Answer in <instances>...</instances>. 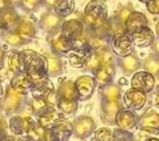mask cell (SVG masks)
Here are the masks:
<instances>
[{
	"label": "cell",
	"mask_w": 159,
	"mask_h": 141,
	"mask_svg": "<svg viewBox=\"0 0 159 141\" xmlns=\"http://www.w3.org/2000/svg\"><path fill=\"white\" fill-rule=\"evenodd\" d=\"M18 59V71H24L32 79L42 77L48 71V62L39 53L26 50L17 53Z\"/></svg>",
	"instance_id": "obj_1"
},
{
	"label": "cell",
	"mask_w": 159,
	"mask_h": 141,
	"mask_svg": "<svg viewBox=\"0 0 159 141\" xmlns=\"http://www.w3.org/2000/svg\"><path fill=\"white\" fill-rule=\"evenodd\" d=\"M107 15L106 3L103 0H92L85 9V19L89 25L99 27Z\"/></svg>",
	"instance_id": "obj_2"
},
{
	"label": "cell",
	"mask_w": 159,
	"mask_h": 141,
	"mask_svg": "<svg viewBox=\"0 0 159 141\" xmlns=\"http://www.w3.org/2000/svg\"><path fill=\"white\" fill-rule=\"evenodd\" d=\"M32 94L35 98H44L49 97L54 90L52 81L45 77H39V78H34L33 83H32Z\"/></svg>",
	"instance_id": "obj_3"
},
{
	"label": "cell",
	"mask_w": 159,
	"mask_h": 141,
	"mask_svg": "<svg viewBox=\"0 0 159 141\" xmlns=\"http://www.w3.org/2000/svg\"><path fill=\"white\" fill-rule=\"evenodd\" d=\"M72 132V125L64 119H57L51 125V135L54 141H67Z\"/></svg>",
	"instance_id": "obj_4"
},
{
	"label": "cell",
	"mask_w": 159,
	"mask_h": 141,
	"mask_svg": "<svg viewBox=\"0 0 159 141\" xmlns=\"http://www.w3.org/2000/svg\"><path fill=\"white\" fill-rule=\"evenodd\" d=\"M131 85L134 89L142 93H148L155 87V78L149 72H138L133 76Z\"/></svg>",
	"instance_id": "obj_5"
},
{
	"label": "cell",
	"mask_w": 159,
	"mask_h": 141,
	"mask_svg": "<svg viewBox=\"0 0 159 141\" xmlns=\"http://www.w3.org/2000/svg\"><path fill=\"white\" fill-rule=\"evenodd\" d=\"M114 51L122 57H128L133 51L132 40L124 33L116 34L113 40Z\"/></svg>",
	"instance_id": "obj_6"
},
{
	"label": "cell",
	"mask_w": 159,
	"mask_h": 141,
	"mask_svg": "<svg viewBox=\"0 0 159 141\" xmlns=\"http://www.w3.org/2000/svg\"><path fill=\"white\" fill-rule=\"evenodd\" d=\"M96 81L93 77L89 76H81L79 77L77 81L75 83L77 93L79 94L83 98H88L93 95V93L95 90Z\"/></svg>",
	"instance_id": "obj_7"
},
{
	"label": "cell",
	"mask_w": 159,
	"mask_h": 141,
	"mask_svg": "<svg viewBox=\"0 0 159 141\" xmlns=\"http://www.w3.org/2000/svg\"><path fill=\"white\" fill-rule=\"evenodd\" d=\"M124 102L130 108L139 110L146 103V95H144V93L140 92L138 89H129L124 96Z\"/></svg>",
	"instance_id": "obj_8"
},
{
	"label": "cell",
	"mask_w": 159,
	"mask_h": 141,
	"mask_svg": "<svg viewBox=\"0 0 159 141\" xmlns=\"http://www.w3.org/2000/svg\"><path fill=\"white\" fill-rule=\"evenodd\" d=\"M148 24V20L146 16L140 12H130L128 18L125 19V27L129 33H134L139 31L140 28L146 27Z\"/></svg>",
	"instance_id": "obj_9"
},
{
	"label": "cell",
	"mask_w": 159,
	"mask_h": 141,
	"mask_svg": "<svg viewBox=\"0 0 159 141\" xmlns=\"http://www.w3.org/2000/svg\"><path fill=\"white\" fill-rule=\"evenodd\" d=\"M84 31V25L76 19L66 22L62 26V35L69 40H78Z\"/></svg>",
	"instance_id": "obj_10"
},
{
	"label": "cell",
	"mask_w": 159,
	"mask_h": 141,
	"mask_svg": "<svg viewBox=\"0 0 159 141\" xmlns=\"http://www.w3.org/2000/svg\"><path fill=\"white\" fill-rule=\"evenodd\" d=\"M153 39H155L153 33L147 26L140 28L139 31L134 32V33H132V41L138 46H141V48L151 45L153 42Z\"/></svg>",
	"instance_id": "obj_11"
},
{
	"label": "cell",
	"mask_w": 159,
	"mask_h": 141,
	"mask_svg": "<svg viewBox=\"0 0 159 141\" xmlns=\"http://www.w3.org/2000/svg\"><path fill=\"white\" fill-rule=\"evenodd\" d=\"M32 83L33 79L28 75L19 74L11 80V88L19 94H26L28 90H31Z\"/></svg>",
	"instance_id": "obj_12"
},
{
	"label": "cell",
	"mask_w": 159,
	"mask_h": 141,
	"mask_svg": "<svg viewBox=\"0 0 159 141\" xmlns=\"http://www.w3.org/2000/svg\"><path fill=\"white\" fill-rule=\"evenodd\" d=\"M90 57L88 52H86V49L81 50H70L69 51V61L70 65L75 68H83L87 63V60Z\"/></svg>",
	"instance_id": "obj_13"
},
{
	"label": "cell",
	"mask_w": 159,
	"mask_h": 141,
	"mask_svg": "<svg viewBox=\"0 0 159 141\" xmlns=\"http://www.w3.org/2000/svg\"><path fill=\"white\" fill-rule=\"evenodd\" d=\"M94 128H95V123L90 117H79L75 125V133L78 137H85L89 134L94 130Z\"/></svg>",
	"instance_id": "obj_14"
},
{
	"label": "cell",
	"mask_w": 159,
	"mask_h": 141,
	"mask_svg": "<svg viewBox=\"0 0 159 141\" xmlns=\"http://www.w3.org/2000/svg\"><path fill=\"white\" fill-rule=\"evenodd\" d=\"M54 11L61 17L69 16L74 11L75 0H53Z\"/></svg>",
	"instance_id": "obj_15"
},
{
	"label": "cell",
	"mask_w": 159,
	"mask_h": 141,
	"mask_svg": "<svg viewBox=\"0 0 159 141\" xmlns=\"http://www.w3.org/2000/svg\"><path fill=\"white\" fill-rule=\"evenodd\" d=\"M116 122L122 129H131L134 126L135 116L131 111H119L116 114Z\"/></svg>",
	"instance_id": "obj_16"
},
{
	"label": "cell",
	"mask_w": 159,
	"mask_h": 141,
	"mask_svg": "<svg viewBox=\"0 0 159 141\" xmlns=\"http://www.w3.org/2000/svg\"><path fill=\"white\" fill-rule=\"evenodd\" d=\"M21 101V96L19 93H17L15 89H12L11 87L7 89L6 93V97H5V107L8 111H15L19 107V104H20Z\"/></svg>",
	"instance_id": "obj_17"
},
{
	"label": "cell",
	"mask_w": 159,
	"mask_h": 141,
	"mask_svg": "<svg viewBox=\"0 0 159 141\" xmlns=\"http://www.w3.org/2000/svg\"><path fill=\"white\" fill-rule=\"evenodd\" d=\"M18 20V16L11 8H3L0 10V27L8 28L16 24Z\"/></svg>",
	"instance_id": "obj_18"
},
{
	"label": "cell",
	"mask_w": 159,
	"mask_h": 141,
	"mask_svg": "<svg viewBox=\"0 0 159 141\" xmlns=\"http://www.w3.org/2000/svg\"><path fill=\"white\" fill-rule=\"evenodd\" d=\"M33 124L30 117H15L11 120V131L15 133H23V132H27L28 128Z\"/></svg>",
	"instance_id": "obj_19"
},
{
	"label": "cell",
	"mask_w": 159,
	"mask_h": 141,
	"mask_svg": "<svg viewBox=\"0 0 159 141\" xmlns=\"http://www.w3.org/2000/svg\"><path fill=\"white\" fill-rule=\"evenodd\" d=\"M119 112V105L116 101H107L103 105V117L108 122H112Z\"/></svg>",
	"instance_id": "obj_20"
},
{
	"label": "cell",
	"mask_w": 159,
	"mask_h": 141,
	"mask_svg": "<svg viewBox=\"0 0 159 141\" xmlns=\"http://www.w3.org/2000/svg\"><path fill=\"white\" fill-rule=\"evenodd\" d=\"M141 125L146 131H153V133H156L158 129V115L156 113L147 114L141 120Z\"/></svg>",
	"instance_id": "obj_21"
},
{
	"label": "cell",
	"mask_w": 159,
	"mask_h": 141,
	"mask_svg": "<svg viewBox=\"0 0 159 141\" xmlns=\"http://www.w3.org/2000/svg\"><path fill=\"white\" fill-rule=\"evenodd\" d=\"M77 94L78 93H77L76 86L72 81H66L60 86V97L76 101Z\"/></svg>",
	"instance_id": "obj_22"
},
{
	"label": "cell",
	"mask_w": 159,
	"mask_h": 141,
	"mask_svg": "<svg viewBox=\"0 0 159 141\" xmlns=\"http://www.w3.org/2000/svg\"><path fill=\"white\" fill-rule=\"evenodd\" d=\"M53 46L60 52H69L72 49V42L63 35H60L53 40Z\"/></svg>",
	"instance_id": "obj_23"
},
{
	"label": "cell",
	"mask_w": 159,
	"mask_h": 141,
	"mask_svg": "<svg viewBox=\"0 0 159 141\" xmlns=\"http://www.w3.org/2000/svg\"><path fill=\"white\" fill-rule=\"evenodd\" d=\"M114 74L112 66H104L102 69H98L97 74H96V80L101 85H105V84L110 83L111 77Z\"/></svg>",
	"instance_id": "obj_24"
},
{
	"label": "cell",
	"mask_w": 159,
	"mask_h": 141,
	"mask_svg": "<svg viewBox=\"0 0 159 141\" xmlns=\"http://www.w3.org/2000/svg\"><path fill=\"white\" fill-rule=\"evenodd\" d=\"M59 107L61 108L63 113L67 114H74L77 111V102L72 101V99H67V98H59Z\"/></svg>",
	"instance_id": "obj_25"
},
{
	"label": "cell",
	"mask_w": 159,
	"mask_h": 141,
	"mask_svg": "<svg viewBox=\"0 0 159 141\" xmlns=\"http://www.w3.org/2000/svg\"><path fill=\"white\" fill-rule=\"evenodd\" d=\"M58 119V115H57V112L54 110H49L44 112L40 116V125L42 128H45V126H51L54 123L55 120Z\"/></svg>",
	"instance_id": "obj_26"
},
{
	"label": "cell",
	"mask_w": 159,
	"mask_h": 141,
	"mask_svg": "<svg viewBox=\"0 0 159 141\" xmlns=\"http://www.w3.org/2000/svg\"><path fill=\"white\" fill-rule=\"evenodd\" d=\"M18 35L23 39H31L35 34V28L30 22H21L18 26Z\"/></svg>",
	"instance_id": "obj_27"
},
{
	"label": "cell",
	"mask_w": 159,
	"mask_h": 141,
	"mask_svg": "<svg viewBox=\"0 0 159 141\" xmlns=\"http://www.w3.org/2000/svg\"><path fill=\"white\" fill-rule=\"evenodd\" d=\"M59 22H60L59 16L54 14H46L43 18V26L48 30H53L59 25Z\"/></svg>",
	"instance_id": "obj_28"
},
{
	"label": "cell",
	"mask_w": 159,
	"mask_h": 141,
	"mask_svg": "<svg viewBox=\"0 0 159 141\" xmlns=\"http://www.w3.org/2000/svg\"><path fill=\"white\" fill-rule=\"evenodd\" d=\"M96 141H113V132L107 128H102L96 132Z\"/></svg>",
	"instance_id": "obj_29"
},
{
	"label": "cell",
	"mask_w": 159,
	"mask_h": 141,
	"mask_svg": "<svg viewBox=\"0 0 159 141\" xmlns=\"http://www.w3.org/2000/svg\"><path fill=\"white\" fill-rule=\"evenodd\" d=\"M27 132H28V134H30V137H31L33 140H40V139H42L43 137H44V134H45V132L43 131L42 126L34 125V124H32V125L28 128Z\"/></svg>",
	"instance_id": "obj_30"
},
{
	"label": "cell",
	"mask_w": 159,
	"mask_h": 141,
	"mask_svg": "<svg viewBox=\"0 0 159 141\" xmlns=\"http://www.w3.org/2000/svg\"><path fill=\"white\" fill-rule=\"evenodd\" d=\"M61 62L59 61L58 59H49V61H48V71L50 72V75H58L61 71Z\"/></svg>",
	"instance_id": "obj_31"
},
{
	"label": "cell",
	"mask_w": 159,
	"mask_h": 141,
	"mask_svg": "<svg viewBox=\"0 0 159 141\" xmlns=\"http://www.w3.org/2000/svg\"><path fill=\"white\" fill-rule=\"evenodd\" d=\"M122 66L124 67V69H125L126 71H133L138 68V60H137L134 57L129 55V57H126V58L123 60Z\"/></svg>",
	"instance_id": "obj_32"
},
{
	"label": "cell",
	"mask_w": 159,
	"mask_h": 141,
	"mask_svg": "<svg viewBox=\"0 0 159 141\" xmlns=\"http://www.w3.org/2000/svg\"><path fill=\"white\" fill-rule=\"evenodd\" d=\"M97 55H98V58H99L102 67H104V66H112V63H113V57H112L111 52H108V51H103L101 54H97Z\"/></svg>",
	"instance_id": "obj_33"
},
{
	"label": "cell",
	"mask_w": 159,
	"mask_h": 141,
	"mask_svg": "<svg viewBox=\"0 0 159 141\" xmlns=\"http://www.w3.org/2000/svg\"><path fill=\"white\" fill-rule=\"evenodd\" d=\"M86 66H87L90 70H98L102 66L98 55H90V57L88 58V60H87Z\"/></svg>",
	"instance_id": "obj_34"
},
{
	"label": "cell",
	"mask_w": 159,
	"mask_h": 141,
	"mask_svg": "<svg viewBox=\"0 0 159 141\" xmlns=\"http://www.w3.org/2000/svg\"><path fill=\"white\" fill-rule=\"evenodd\" d=\"M105 96H106V98L108 101H116L120 96L119 87L112 86V87H110V88H107L106 92H105Z\"/></svg>",
	"instance_id": "obj_35"
},
{
	"label": "cell",
	"mask_w": 159,
	"mask_h": 141,
	"mask_svg": "<svg viewBox=\"0 0 159 141\" xmlns=\"http://www.w3.org/2000/svg\"><path fill=\"white\" fill-rule=\"evenodd\" d=\"M146 69L149 71V74H157L158 72V61L156 58H149L146 61Z\"/></svg>",
	"instance_id": "obj_36"
},
{
	"label": "cell",
	"mask_w": 159,
	"mask_h": 141,
	"mask_svg": "<svg viewBox=\"0 0 159 141\" xmlns=\"http://www.w3.org/2000/svg\"><path fill=\"white\" fill-rule=\"evenodd\" d=\"M147 8L151 14L156 15V14H158V11H159V1L158 0H148Z\"/></svg>",
	"instance_id": "obj_37"
},
{
	"label": "cell",
	"mask_w": 159,
	"mask_h": 141,
	"mask_svg": "<svg viewBox=\"0 0 159 141\" xmlns=\"http://www.w3.org/2000/svg\"><path fill=\"white\" fill-rule=\"evenodd\" d=\"M7 42L11 44V45H18L21 42V37L19 36L18 34H11V35L7 37Z\"/></svg>",
	"instance_id": "obj_38"
},
{
	"label": "cell",
	"mask_w": 159,
	"mask_h": 141,
	"mask_svg": "<svg viewBox=\"0 0 159 141\" xmlns=\"http://www.w3.org/2000/svg\"><path fill=\"white\" fill-rule=\"evenodd\" d=\"M32 106L35 111L42 110V108L45 107V102H44V99H41V98H34Z\"/></svg>",
	"instance_id": "obj_39"
},
{
	"label": "cell",
	"mask_w": 159,
	"mask_h": 141,
	"mask_svg": "<svg viewBox=\"0 0 159 141\" xmlns=\"http://www.w3.org/2000/svg\"><path fill=\"white\" fill-rule=\"evenodd\" d=\"M21 2L27 9H34L39 3V0H21Z\"/></svg>",
	"instance_id": "obj_40"
},
{
	"label": "cell",
	"mask_w": 159,
	"mask_h": 141,
	"mask_svg": "<svg viewBox=\"0 0 159 141\" xmlns=\"http://www.w3.org/2000/svg\"><path fill=\"white\" fill-rule=\"evenodd\" d=\"M93 45L95 46V48H97V49H102V48L105 46V42L102 40V39L97 37V39H94V40H93Z\"/></svg>",
	"instance_id": "obj_41"
},
{
	"label": "cell",
	"mask_w": 159,
	"mask_h": 141,
	"mask_svg": "<svg viewBox=\"0 0 159 141\" xmlns=\"http://www.w3.org/2000/svg\"><path fill=\"white\" fill-rule=\"evenodd\" d=\"M130 12H131V10L129 9V8H124V9H122L121 15H120L121 19H122V20H125V19L128 18V16L130 15Z\"/></svg>",
	"instance_id": "obj_42"
},
{
	"label": "cell",
	"mask_w": 159,
	"mask_h": 141,
	"mask_svg": "<svg viewBox=\"0 0 159 141\" xmlns=\"http://www.w3.org/2000/svg\"><path fill=\"white\" fill-rule=\"evenodd\" d=\"M5 129H6V122L2 119H0V131H2Z\"/></svg>",
	"instance_id": "obj_43"
},
{
	"label": "cell",
	"mask_w": 159,
	"mask_h": 141,
	"mask_svg": "<svg viewBox=\"0 0 159 141\" xmlns=\"http://www.w3.org/2000/svg\"><path fill=\"white\" fill-rule=\"evenodd\" d=\"M8 0H0V8H3V7L6 6V3Z\"/></svg>",
	"instance_id": "obj_44"
},
{
	"label": "cell",
	"mask_w": 159,
	"mask_h": 141,
	"mask_svg": "<svg viewBox=\"0 0 159 141\" xmlns=\"http://www.w3.org/2000/svg\"><path fill=\"white\" fill-rule=\"evenodd\" d=\"M3 141H17L15 138H12V137H8V138H6Z\"/></svg>",
	"instance_id": "obj_45"
},
{
	"label": "cell",
	"mask_w": 159,
	"mask_h": 141,
	"mask_svg": "<svg viewBox=\"0 0 159 141\" xmlns=\"http://www.w3.org/2000/svg\"><path fill=\"white\" fill-rule=\"evenodd\" d=\"M147 141H158L157 139H149V140H147Z\"/></svg>",
	"instance_id": "obj_46"
},
{
	"label": "cell",
	"mask_w": 159,
	"mask_h": 141,
	"mask_svg": "<svg viewBox=\"0 0 159 141\" xmlns=\"http://www.w3.org/2000/svg\"><path fill=\"white\" fill-rule=\"evenodd\" d=\"M1 57H2V51H1V49H0V59H1Z\"/></svg>",
	"instance_id": "obj_47"
},
{
	"label": "cell",
	"mask_w": 159,
	"mask_h": 141,
	"mask_svg": "<svg viewBox=\"0 0 159 141\" xmlns=\"http://www.w3.org/2000/svg\"><path fill=\"white\" fill-rule=\"evenodd\" d=\"M140 1H142V2H147L148 0H140Z\"/></svg>",
	"instance_id": "obj_48"
}]
</instances>
